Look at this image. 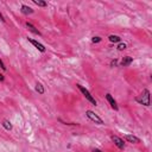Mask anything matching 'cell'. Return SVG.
<instances>
[{"mask_svg":"<svg viewBox=\"0 0 152 152\" xmlns=\"http://www.w3.org/2000/svg\"><path fill=\"white\" fill-rule=\"evenodd\" d=\"M135 101L139 104H142L145 107H150L151 106V93H150V90L147 88H144L141 94L135 97Z\"/></svg>","mask_w":152,"mask_h":152,"instance_id":"cell-1","label":"cell"},{"mask_svg":"<svg viewBox=\"0 0 152 152\" xmlns=\"http://www.w3.org/2000/svg\"><path fill=\"white\" fill-rule=\"evenodd\" d=\"M77 86V88H78V90L82 93V95L86 97V100L87 101H89L93 106H97V102H96V100H95V97L90 94V91L87 89V88H84L83 86H81V84H76Z\"/></svg>","mask_w":152,"mask_h":152,"instance_id":"cell-2","label":"cell"},{"mask_svg":"<svg viewBox=\"0 0 152 152\" xmlns=\"http://www.w3.org/2000/svg\"><path fill=\"white\" fill-rule=\"evenodd\" d=\"M86 115H87V118L90 120V121H93V122H95L96 125H104V121L96 114V113H94L93 110H90V109H87L86 110Z\"/></svg>","mask_w":152,"mask_h":152,"instance_id":"cell-3","label":"cell"},{"mask_svg":"<svg viewBox=\"0 0 152 152\" xmlns=\"http://www.w3.org/2000/svg\"><path fill=\"white\" fill-rule=\"evenodd\" d=\"M110 139H112V141L114 142V145L119 148V150H125V146H126V144H125V141H124V139L122 138H120V137H118V135H110Z\"/></svg>","mask_w":152,"mask_h":152,"instance_id":"cell-4","label":"cell"},{"mask_svg":"<svg viewBox=\"0 0 152 152\" xmlns=\"http://www.w3.org/2000/svg\"><path fill=\"white\" fill-rule=\"evenodd\" d=\"M106 100L108 101V103H109V106H110V108H112V109H114L115 112H118V110H119L118 102H116V101H115V99L112 96V94L107 93V94H106Z\"/></svg>","mask_w":152,"mask_h":152,"instance_id":"cell-5","label":"cell"},{"mask_svg":"<svg viewBox=\"0 0 152 152\" xmlns=\"http://www.w3.org/2000/svg\"><path fill=\"white\" fill-rule=\"evenodd\" d=\"M27 40L38 50V51H40V52H45L46 51V49H45V46L42 44V43H39L38 40H36V39H32V38H27Z\"/></svg>","mask_w":152,"mask_h":152,"instance_id":"cell-6","label":"cell"},{"mask_svg":"<svg viewBox=\"0 0 152 152\" xmlns=\"http://www.w3.org/2000/svg\"><path fill=\"white\" fill-rule=\"evenodd\" d=\"M20 12H21L23 14H25V15H28V14H32V13L34 12V10H33L32 7H30L28 5L23 4V5L20 6Z\"/></svg>","mask_w":152,"mask_h":152,"instance_id":"cell-7","label":"cell"},{"mask_svg":"<svg viewBox=\"0 0 152 152\" xmlns=\"http://www.w3.org/2000/svg\"><path fill=\"white\" fill-rule=\"evenodd\" d=\"M25 25H26V27L28 28V31H30V32H32L33 34H37V36H42L40 31H39V30H38V28H37V27H36V26H34L32 23H30V21H26V24H25Z\"/></svg>","mask_w":152,"mask_h":152,"instance_id":"cell-8","label":"cell"},{"mask_svg":"<svg viewBox=\"0 0 152 152\" xmlns=\"http://www.w3.org/2000/svg\"><path fill=\"white\" fill-rule=\"evenodd\" d=\"M133 63V57L131 56H124L121 62H120V66H128Z\"/></svg>","mask_w":152,"mask_h":152,"instance_id":"cell-9","label":"cell"},{"mask_svg":"<svg viewBox=\"0 0 152 152\" xmlns=\"http://www.w3.org/2000/svg\"><path fill=\"white\" fill-rule=\"evenodd\" d=\"M124 139H125L126 141H128V142H132V144H139V142H140V139H139L138 137L133 135V134H126V135L124 137Z\"/></svg>","mask_w":152,"mask_h":152,"instance_id":"cell-10","label":"cell"},{"mask_svg":"<svg viewBox=\"0 0 152 152\" xmlns=\"http://www.w3.org/2000/svg\"><path fill=\"white\" fill-rule=\"evenodd\" d=\"M34 90L39 94V95H43L44 93H45V88H44V86L40 83V82H36V86H34Z\"/></svg>","mask_w":152,"mask_h":152,"instance_id":"cell-11","label":"cell"},{"mask_svg":"<svg viewBox=\"0 0 152 152\" xmlns=\"http://www.w3.org/2000/svg\"><path fill=\"white\" fill-rule=\"evenodd\" d=\"M1 125H2V127H4L6 131H12V129H13V125H12V122H11L8 119H4L2 122H1Z\"/></svg>","mask_w":152,"mask_h":152,"instance_id":"cell-12","label":"cell"},{"mask_svg":"<svg viewBox=\"0 0 152 152\" xmlns=\"http://www.w3.org/2000/svg\"><path fill=\"white\" fill-rule=\"evenodd\" d=\"M108 40H109L110 43H121V37H119V36H116V34H110V36L108 37Z\"/></svg>","mask_w":152,"mask_h":152,"instance_id":"cell-13","label":"cell"},{"mask_svg":"<svg viewBox=\"0 0 152 152\" xmlns=\"http://www.w3.org/2000/svg\"><path fill=\"white\" fill-rule=\"evenodd\" d=\"M32 2L38 7H46L48 6V2L44 0H32Z\"/></svg>","mask_w":152,"mask_h":152,"instance_id":"cell-14","label":"cell"},{"mask_svg":"<svg viewBox=\"0 0 152 152\" xmlns=\"http://www.w3.org/2000/svg\"><path fill=\"white\" fill-rule=\"evenodd\" d=\"M116 49H118L119 51H124V50L127 49V45H126V43H118Z\"/></svg>","mask_w":152,"mask_h":152,"instance_id":"cell-15","label":"cell"},{"mask_svg":"<svg viewBox=\"0 0 152 152\" xmlns=\"http://www.w3.org/2000/svg\"><path fill=\"white\" fill-rule=\"evenodd\" d=\"M102 40V38L100 37V36H94L93 38H91V43L93 44H97V43H100Z\"/></svg>","mask_w":152,"mask_h":152,"instance_id":"cell-16","label":"cell"},{"mask_svg":"<svg viewBox=\"0 0 152 152\" xmlns=\"http://www.w3.org/2000/svg\"><path fill=\"white\" fill-rule=\"evenodd\" d=\"M109 65H110V66H118V59H116V58L112 59L110 63H109Z\"/></svg>","mask_w":152,"mask_h":152,"instance_id":"cell-17","label":"cell"},{"mask_svg":"<svg viewBox=\"0 0 152 152\" xmlns=\"http://www.w3.org/2000/svg\"><path fill=\"white\" fill-rule=\"evenodd\" d=\"M0 68H1L4 71H6V69H7V68H6V65H5V63H4V61H2L1 58H0Z\"/></svg>","mask_w":152,"mask_h":152,"instance_id":"cell-18","label":"cell"},{"mask_svg":"<svg viewBox=\"0 0 152 152\" xmlns=\"http://www.w3.org/2000/svg\"><path fill=\"white\" fill-rule=\"evenodd\" d=\"M0 20H1V23H4V24L6 23V19L4 18V15H2V13H1V12H0Z\"/></svg>","mask_w":152,"mask_h":152,"instance_id":"cell-19","label":"cell"},{"mask_svg":"<svg viewBox=\"0 0 152 152\" xmlns=\"http://www.w3.org/2000/svg\"><path fill=\"white\" fill-rule=\"evenodd\" d=\"M4 81H5V76L0 72V82H4Z\"/></svg>","mask_w":152,"mask_h":152,"instance_id":"cell-20","label":"cell"},{"mask_svg":"<svg viewBox=\"0 0 152 152\" xmlns=\"http://www.w3.org/2000/svg\"><path fill=\"white\" fill-rule=\"evenodd\" d=\"M93 152H102V151H101L100 148H94V150H93Z\"/></svg>","mask_w":152,"mask_h":152,"instance_id":"cell-21","label":"cell"}]
</instances>
